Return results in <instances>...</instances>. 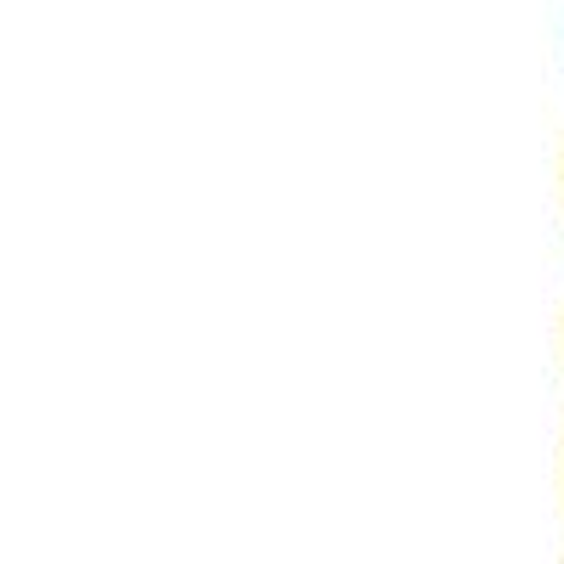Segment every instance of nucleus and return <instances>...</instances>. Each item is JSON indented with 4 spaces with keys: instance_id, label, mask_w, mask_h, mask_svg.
<instances>
[]
</instances>
